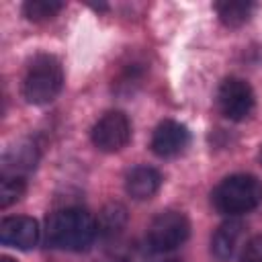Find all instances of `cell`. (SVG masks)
<instances>
[{
    "mask_svg": "<svg viewBox=\"0 0 262 262\" xmlns=\"http://www.w3.org/2000/svg\"><path fill=\"white\" fill-rule=\"evenodd\" d=\"M217 104L229 121H244L254 111V90L242 78H225L217 92Z\"/></svg>",
    "mask_w": 262,
    "mask_h": 262,
    "instance_id": "cell-6",
    "label": "cell"
},
{
    "mask_svg": "<svg viewBox=\"0 0 262 262\" xmlns=\"http://www.w3.org/2000/svg\"><path fill=\"white\" fill-rule=\"evenodd\" d=\"M190 235V223L180 211L158 213L147 227V244L156 252H170L182 246Z\"/></svg>",
    "mask_w": 262,
    "mask_h": 262,
    "instance_id": "cell-4",
    "label": "cell"
},
{
    "mask_svg": "<svg viewBox=\"0 0 262 262\" xmlns=\"http://www.w3.org/2000/svg\"><path fill=\"white\" fill-rule=\"evenodd\" d=\"M2 162H4V174H8V170H12L10 174H16V170L23 168L29 170L31 166H35V149L31 145H18V147L14 145L4 154Z\"/></svg>",
    "mask_w": 262,
    "mask_h": 262,
    "instance_id": "cell-14",
    "label": "cell"
},
{
    "mask_svg": "<svg viewBox=\"0 0 262 262\" xmlns=\"http://www.w3.org/2000/svg\"><path fill=\"white\" fill-rule=\"evenodd\" d=\"M239 262H262V233H256L246 239L239 252Z\"/></svg>",
    "mask_w": 262,
    "mask_h": 262,
    "instance_id": "cell-16",
    "label": "cell"
},
{
    "mask_svg": "<svg viewBox=\"0 0 262 262\" xmlns=\"http://www.w3.org/2000/svg\"><path fill=\"white\" fill-rule=\"evenodd\" d=\"M242 229H244V225L237 219H229V221L221 223L217 227V231L213 233V239H211L213 254L221 260H227L235 252V246L242 237Z\"/></svg>",
    "mask_w": 262,
    "mask_h": 262,
    "instance_id": "cell-10",
    "label": "cell"
},
{
    "mask_svg": "<svg viewBox=\"0 0 262 262\" xmlns=\"http://www.w3.org/2000/svg\"><path fill=\"white\" fill-rule=\"evenodd\" d=\"M61 8L63 2L59 0H27L23 4V14L33 23H41L53 18Z\"/></svg>",
    "mask_w": 262,
    "mask_h": 262,
    "instance_id": "cell-13",
    "label": "cell"
},
{
    "mask_svg": "<svg viewBox=\"0 0 262 262\" xmlns=\"http://www.w3.org/2000/svg\"><path fill=\"white\" fill-rule=\"evenodd\" d=\"M162 184V174L151 166H135L125 176V190L135 201L151 199Z\"/></svg>",
    "mask_w": 262,
    "mask_h": 262,
    "instance_id": "cell-9",
    "label": "cell"
},
{
    "mask_svg": "<svg viewBox=\"0 0 262 262\" xmlns=\"http://www.w3.org/2000/svg\"><path fill=\"white\" fill-rule=\"evenodd\" d=\"M131 139V125L123 111L104 113L92 127V143L104 154L121 151Z\"/></svg>",
    "mask_w": 262,
    "mask_h": 262,
    "instance_id": "cell-5",
    "label": "cell"
},
{
    "mask_svg": "<svg viewBox=\"0 0 262 262\" xmlns=\"http://www.w3.org/2000/svg\"><path fill=\"white\" fill-rule=\"evenodd\" d=\"M98 233V223L92 213L80 207H68L47 217L45 237L57 250L80 252L86 250Z\"/></svg>",
    "mask_w": 262,
    "mask_h": 262,
    "instance_id": "cell-1",
    "label": "cell"
},
{
    "mask_svg": "<svg viewBox=\"0 0 262 262\" xmlns=\"http://www.w3.org/2000/svg\"><path fill=\"white\" fill-rule=\"evenodd\" d=\"M25 178L18 174H4L0 182V207L8 209L12 203H16L25 192Z\"/></svg>",
    "mask_w": 262,
    "mask_h": 262,
    "instance_id": "cell-15",
    "label": "cell"
},
{
    "mask_svg": "<svg viewBox=\"0 0 262 262\" xmlns=\"http://www.w3.org/2000/svg\"><path fill=\"white\" fill-rule=\"evenodd\" d=\"M252 8H254L252 2H242V0H225V2L215 4V10H217L221 23L231 29H237L244 23H248Z\"/></svg>",
    "mask_w": 262,
    "mask_h": 262,
    "instance_id": "cell-11",
    "label": "cell"
},
{
    "mask_svg": "<svg viewBox=\"0 0 262 262\" xmlns=\"http://www.w3.org/2000/svg\"><path fill=\"white\" fill-rule=\"evenodd\" d=\"M188 141H190L188 129L178 121L166 119L154 129L151 149L160 158H174V156H178L186 149Z\"/></svg>",
    "mask_w": 262,
    "mask_h": 262,
    "instance_id": "cell-7",
    "label": "cell"
},
{
    "mask_svg": "<svg viewBox=\"0 0 262 262\" xmlns=\"http://www.w3.org/2000/svg\"><path fill=\"white\" fill-rule=\"evenodd\" d=\"M213 207L223 215H242L262 203V182L252 174L223 178L211 194Z\"/></svg>",
    "mask_w": 262,
    "mask_h": 262,
    "instance_id": "cell-2",
    "label": "cell"
},
{
    "mask_svg": "<svg viewBox=\"0 0 262 262\" xmlns=\"http://www.w3.org/2000/svg\"><path fill=\"white\" fill-rule=\"evenodd\" d=\"M125 221H127V211H125V207L119 205V203H111V205H106V207L98 213V219H96V223H98V233H102V235H113L115 231H121V229H123Z\"/></svg>",
    "mask_w": 262,
    "mask_h": 262,
    "instance_id": "cell-12",
    "label": "cell"
},
{
    "mask_svg": "<svg viewBox=\"0 0 262 262\" xmlns=\"http://www.w3.org/2000/svg\"><path fill=\"white\" fill-rule=\"evenodd\" d=\"M258 160H260V164H262V147H260V154H258Z\"/></svg>",
    "mask_w": 262,
    "mask_h": 262,
    "instance_id": "cell-18",
    "label": "cell"
},
{
    "mask_svg": "<svg viewBox=\"0 0 262 262\" xmlns=\"http://www.w3.org/2000/svg\"><path fill=\"white\" fill-rule=\"evenodd\" d=\"M0 242L16 250H31L39 242V225L33 217H6L0 223Z\"/></svg>",
    "mask_w": 262,
    "mask_h": 262,
    "instance_id": "cell-8",
    "label": "cell"
},
{
    "mask_svg": "<svg viewBox=\"0 0 262 262\" xmlns=\"http://www.w3.org/2000/svg\"><path fill=\"white\" fill-rule=\"evenodd\" d=\"M0 262H14V260H12V258H6V256H4V258H2Z\"/></svg>",
    "mask_w": 262,
    "mask_h": 262,
    "instance_id": "cell-17",
    "label": "cell"
},
{
    "mask_svg": "<svg viewBox=\"0 0 262 262\" xmlns=\"http://www.w3.org/2000/svg\"><path fill=\"white\" fill-rule=\"evenodd\" d=\"M63 88V70L57 57L53 55H37L23 78V96L31 104H47Z\"/></svg>",
    "mask_w": 262,
    "mask_h": 262,
    "instance_id": "cell-3",
    "label": "cell"
}]
</instances>
